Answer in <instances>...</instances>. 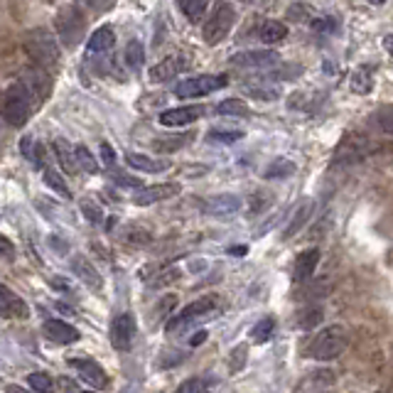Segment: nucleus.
<instances>
[{"label":"nucleus","mask_w":393,"mask_h":393,"mask_svg":"<svg viewBox=\"0 0 393 393\" xmlns=\"http://www.w3.org/2000/svg\"><path fill=\"white\" fill-rule=\"evenodd\" d=\"M25 52L27 57L35 62L40 69L45 71H54L59 67V57H62V49H59V42L52 32L47 29H29L27 35H25Z\"/></svg>","instance_id":"obj_1"},{"label":"nucleus","mask_w":393,"mask_h":393,"mask_svg":"<svg viewBox=\"0 0 393 393\" xmlns=\"http://www.w3.org/2000/svg\"><path fill=\"white\" fill-rule=\"evenodd\" d=\"M349 344V337H346L344 327L340 324H332V327L320 329L315 337L307 344V357L317 359V361H332L337 359Z\"/></svg>","instance_id":"obj_2"},{"label":"nucleus","mask_w":393,"mask_h":393,"mask_svg":"<svg viewBox=\"0 0 393 393\" xmlns=\"http://www.w3.org/2000/svg\"><path fill=\"white\" fill-rule=\"evenodd\" d=\"M32 106H35V101H32V96H29L23 82H15L5 88V94H3V116H5V121L12 128H23L27 123Z\"/></svg>","instance_id":"obj_3"},{"label":"nucleus","mask_w":393,"mask_h":393,"mask_svg":"<svg viewBox=\"0 0 393 393\" xmlns=\"http://www.w3.org/2000/svg\"><path fill=\"white\" fill-rule=\"evenodd\" d=\"M84 25H86V18H84L82 10H79L77 5L59 8V12L54 15V29H57V37L64 42L67 47H74V45L82 42Z\"/></svg>","instance_id":"obj_4"},{"label":"nucleus","mask_w":393,"mask_h":393,"mask_svg":"<svg viewBox=\"0 0 393 393\" xmlns=\"http://www.w3.org/2000/svg\"><path fill=\"white\" fill-rule=\"evenodd\" d=\"M217 307H219V298H217V295H204V298L189 302V305L184 307L182 312L172 315L170 320H167V324H165V329H167L170 335H175V332L184 329L187 324L197 322V320H206V317H211V312L217 310Z\"/></svg>","instance_id":"obj_5"},{"label":"nucleus","mask_w":393,"mask_h":393,"mask_svg":"<svg viewBox=\"0 0 393 393\" xmlns=\"http://www.w3.org/2000/svg\"><path fill=\"white\" fill-rule=\"evenodd\" d=\"M234 23H236L234 5H229V3H222V5H217L214 15H211V18L204 23L202 37H204L206 45H219V42H224L226 37H229Z\"/></svg>","instance_id":"obj_6"},{"label":"nucleus","mask_w":393,"mask_h":393,"mask_svg":"<svg viewBox=\"0 0 393 393\" xmlns=\"http://www.w3.org/2000/svg\"><path fill=\"white\" fill-rule=\"evenodd\" d=\"M226 84H229V79L224 77V74H202V77L180 82L175 86V94L180 99H194V96H204L217 91V88H224Z\"/></svg>","instance_id":"obj_7"},{"label":"nucleus","mask_w":393,"mask_h":393,"mask_svg":"<svg viewBox=\"0 0 393 393\" xmlns=\"http://www.w3.org/2000/svg\"><path fill=\"white\" fill-rule=\"evenodd\" d=\"M20 82H23L25 88L29 91L35 106H42L47 101V96L52 94V77H49V71L40 69V67H29V69H25Z\"/></svg>","instance_id":"obj_8"},{"label":"nucleus","mask_w":393,"mask_h":393,"mask_svg":"<svg viewBox=\"0 0 393 393\" xmlns=\"http://www.w3.org/2000/svg\"><path fill=\"white\" fill-rule=\"evenodd\" d=\"M281 62V54L270 52V49H253V52H239L231 57V67L239 69H270Z\"/></svg>","instance_id":"obj_9"},{"label":"nucleus","mask_w":393,"mask_h":393,"mask_svg":"<svg viewBox=\"0 0 393 393\" xmlns=\"http://www.w3.org/2000/svg\"><path fill=\"white\" fill-rule=\"evenodd\" d=\"M135 337V320L130 312H121L111 322V344L118 352H130Z\"/></svg>","instance_id":"obj_10"},{"label":"nucleus","mask_w":393,"mask_h":393,"mask_svg":"<svg viewBox=\"0 0 393 393\" xmlns=\"http://www.w3.org/2000/svg\"><path fill=\"white\" fill-rule=\"evenodd\" d=\"M204 116V106H180V108H170V111H163L158 116V121L167 128H177V126H189L194 123L197 118Z\"/></svg>","instance_id":"obj_11"},{"label":"nucleus","mask_w":393,"mask_h":393,"mask_svg":"<svg viewBox=\"0 0 393 393\" xmlns=\"http://www.w3.org/2000/svg\"><path fill=\"white\" fill-rule=\"evenodd\" d=\"M187 67H189V59L184 57V54H170V57H165L160 64H155L153 69H150V79L158 84L170 82L172 77L182 74Z\"/></svg>","instance_id":"obj_12"},{"label":"nucleus","mask_w":393,"mask_h":393,"mask_svg":"<svg viewBox=\"0 0 393 393\" xmlns=\"http://www.w3.org/2000/svg\"><path fill=\"white\" fill-rule=\"evenodd\" d=\"M69 366H74L84 381H86L88 386H94L96 391L108 386V376H106V371L101 369L96 361H88V359H69Z\"/></svg>","instance_id":"obj_13"},{"label":"nucleus","mask_w":393,"mask_h":393,"mask_svg":"<svg viewBox=\"0 0 393 393\" xmlns=\"http://www.w3.org/2000/svg\"><path fill=\"white\" fill-rule=\"evenodd\" d=\"M180 194V184L177 182H165V184H153V187H143L141 192L133 197V204L138 206H147V204H155V202H163V200H170Z\"/></svg>","instance_id":"obj_14"},{"label":"nucleus","mask_w":393,"mask_h":393,"mask_svg":"<svg viewBox=\"0 0 393 393\" xmlns=\"http://www.w3.org/2000/svg\"><path fill=\"white\" fill-rule=\"evenodd\" d=\"M239 209L241 197H236V194H217V197L204 202V211L211 214V217H229V214H236Z\"/></svg>","instance_id":"obj_15"},{"label":"nucleus","mask_w":393,"mask_h":393,"mask_svg":"<svg viewBox=\"0 0 393 393\" xmlns=\"http://www.w3.org/2000/svg\"><path fill=\"white\" fill-rule=\"evenodd\" d=\"M71 270L77 273V278L86 285V288H91V290L104 288V278L99 276V270L88 263L84 256H74V259H71Z\"/></svg>","instance_id":"obj_16"},{"label":"nucleus","mask_w":393,"mask_h":393,"mask_svg":"<svg viewBox=\"0 0 393 393\" xmlns=\"http://www.w3.org/2000/svg\"><path fill=\"white\" fill-rule=\"evenodd\" d=\"M42 332H45L47 340L57 342V344H71V342L79 340V332L71 324H67L64 320H47Z\"/></svg>","instance_id":"obj_17"},{"label":"nucleus","mask_w":393,"mask_h":393,"mask_svg":"<svg viewBox=\"0 0 393 393\" xmlns=\"http://www.w3.org/2000/svg\"><path fill=\"white\" fill-rule=\"evenodd\" d=\"M317 263H320V251H317V248H305V251H300L298 259H295L293 278L298 283L307 281V278L315 273Z\"/></svg>","instance_id":"obj_18"},{"label":"nucleus","mask_w":393,"mask_h":393,"mask_svg":"<svg viewBox=\"0 0 393 393\" xmlns=\"http://www.w3.org/2000/svg\"><path fill=\"white\" fill-rule=\"evenodd\" d=\"M0 312H3V317H20V320L29 315L25 300L18 298V295L12 293L8 285L0 288Z\"/></svg>","instance_id":"obj_19"},{"label":"nucleus","mask_w":393,"mask_h":393,"mask_svg":"<svg viewBox=\"0 0 393 393\" xmlns=\"http://www.w3.org/2000/svg\"><path fill=\"white\" fill-rule=\"evenodd\" d=\"M113 45H116V32H113L111 25H104V27H99L94 35L88 37L86 49L88 54H101V52H108Z\"/></svg>","instance_id":"obj_20"},{"label":"nucleus","mask_w":393,"mask_h":393,"mask_svg":"<svg viewBox=\"0 0 393 393\" xmlns=\"http://www.w3.org/2000/svg\"><path fill=\"white\" fill-rule=\"evenodd\" d=\"M192 141V133H175V135H160L153 141V150L155 153H175L180 147H184L187 143Z\"/></svg>","instance_id":"obj_21"},{"label":"nucleus","mask_w":393,"mask_h":393,"mask_svg":"<svg viewBox=\"0 0 393 393\" xmlns=\"http://www.w3.org/2000/svg\"><path fill=\"white\" fill-rule=\"evenodd\" d=\"M126 163H128L130 167H135V170H141V172H163V170L170 167L167 160H155V158H150V155H141V153L126 155Z\"/></svg>","instance_id":"obj_22"},{"label":"nucleus","mask_w":393,"mask_h":393,"mask_svg":"<svg viewBox=\"0 0 393 393\" xmlns=\"http://www.w3.org/2000/svg\"><path fill=\"white\" fill-rule=\"evenodd\" d=\"M52 147H54V153H57V160H59V165H62V170L74 175V172H77V153L69 147V143H67L64 138H57V141L52 143Z\"/></svg>","instance_id":"obj_23"},{"label":"nucleus","mask_w":393,"mask_h":393,"mask_svg":"<svg viewBox=\"0 0 393 393\" xmlns=\"http://www.w3.org/2000/svg\"><path fill=\"white\" fill-rule=\"evenodd\" d=\"M259 37L265 42V45H273V42H281L288 37V27H285L281 20H265L259 29Z\"/></svg>","instance_id":"obj_24"},{"label":"nucleus","mask_w":393,"mask_h":393,"mask_svg":"<svg viewBox=\"0 0 393 393\" xmlns=\"http://www.w3.org/2000/svg\"><path fill=\"white\" fill-rule=\"evenodd\" d=\"M312 211H315V202H305V204L300 206L298 211H295V217H293V222L285 226V239H293L295 234H298L302 226H305L307 222H310V217H312Z\"/></svg>","instance_id":"obj_25"},{"label":"nucleus","mask_w":393,"mask_h":393,"mask_svg":"<svg viewBox=\"0 0 393 393\" xmlns=\"http://www.w3.org/2000/svg\"><path fill=\"white\" fill-rule=\"evenodd\" d=\"M217 113L219 116H226V118H246L248 106H246V101H241V99H226L217 106Z\"/></svg>","instance_id":"obj_26"},{"label":"nucleus","mask_w":393,"mask_h":393,"mask_svg":"<svg viewBox=\"0 0 393 393\" xmlns=\"http://www.w3.org/2000/svg\"><path fill=\"white\" fill-rule=\"evenodd\" d=\"M290 175H295V165L285 158L273 160L263 172V177H268V180H285V177H290Z\"/></svg>","instance_id":"obj_27"},{"label":"nucleus","mask_w":393,"mask_h":393,"mask_svg":"<svg viewBox=\"0 0 393 393\" xmlns=\"http://www.w3.org/2000/svg\"><path fill=\"white\" fill-rule=\"evenodd\" d=\"M349 86H352V91H357V94H369L371 88H374V77H371V71L366 69V67L357 69L352 74V79H349Z\"/></svg>","instance_id":"obj_28"},{"label":"nucleus","mask_w":393,"mask_h":393,"mask_svg":"<svg viewBox=\"0 0 393 393\" xmlns=\"http://www.w3.org/2000/svg\"><path fill=\"white\" fill-rule=\"evenodd\" d=\"M143 62H145V49H143V42L141 40H130L128 45H126V64L130 67V69H141Z\"/></svg>","instance_id":"obj_29"},{"label":"nucleus","mask_w":393,"mask_h":393,"mask_svg":"<svg viewBox=\"0 0 393 393\" xmlns=\"http://www.w3.org/2000/svg\"><path fill=\"white\" fill-rule=\"evenodd\" d=\"M273 332H276V320H273V317H263L261 322L253 324L251 340L256 342V344H263V342H268L270 337H273Z\"/></svg>","instance_id":"obj_30"},{"label":"nucleus","mask_w":393,"mask_h":393,"mask_svg":"<svg viewBox=\"0 0 393 393\" xmlns=\"http://www.w3.org/2000/svg\"><path fill=\"white\" fill-rule=\"evenodd\" d=\"M206 3L204 0H182L180 3V10L187 15V20H192V23H197V20L204 18V12H206Z\"/></svg>","instance_id":"obj_31"},{"label":"nucleus","mask_w":393,"mask_h":393,"mask_svg":"<svg viewBox=\"0 0 393 393\" xmlns=\"http://www.w3.org/2000/svg\"><path fill=\"white\" fill-rule=\"evenodd\" d=\"M74 153H77V165L82 167L84 172H88V175H94L99 167H96V158L91 153H88L86 145H77L74 147Z\"/></svg>","instance_id":"obj_32"},{"label":"nucleus","mask_w":393,"mask_h":393,"mask_svg":"<svg viewBox=\"0 0 393 393\" xmlns=\"http://www.w3.org/2000/svg\"><path fill=\"white\" fill-rule=\"evenodd\" d=\"M27 383H29V388L37 393H52V388H54L52 379H49L47 374H40V371H37V374H29Z\"/></svg>","instance_id":"obj_33"},{"label":"nucleus","mask_w":393,"mask_h":393,"mask_svg":"<svg viewBox=\"0 0 393 393\" xmlns=\"http://www.w3.org/2000/svg\"><path fill=\"white\" fill-rule=\"evenodd\" d=\"M241 138H243V133L241 130H222V128H211L209 130V141L211 143H239Z\"/></svg>","instance_id":"obj_34"},{"label":"nucleus","mask_w":393,"mask_h":393,"mask_svg":"<svg viewBox=\"0 0 393 393\" xmlns=\"http://www.w3.org/2000/svg\"><path fill=\"white\" fill-rule=\"evenodd\" d=\"M175 305H177V298H175V295H165V298L158 302V307H155L153 322H160L163 317H167L170 312H175Z\"/></svg>","instance_id":"obj_35"},{"label":"nucleus","mask_w":393,"mask_h":393,"mask_svg":"<svg viewBox=\"0 0 393 393\" xmlns=\"http://www.w3.org/2000/svg\"><path fill=\"white\" fill-rule=\"evenodd\" d=\"M45 182H47L49 187L54 189V192H59V194H62V197H67V200H69V197H71V194H69V187H67V182H64V180H62V177H59L54 170H45Z\"/></svg>","instance_id":"obj_36"},{"label":"nucleus","mask_w":393,"mask_h":393,"mask_svg":"<svg viewBox=\"0 0 393 393\" xmlns=\"http://www.w3.org/2000/svg\"><path fill=\"white\" fill-rule=\"evenodd\" d=\"M82 211H84V217H86L91 224L104 222V211H101V206L96 204L94 200H82Z\"/></svg>","instance_id":"obj_37"},{"label":"nucleus","mask_w":393,"mask_h":393,"mask_svg":"<svg viewBox=\"0 0 393 393\" xmlns=\"http://www.w3.org/2000/svg\"><path fill=\"white\" fill-rule=\"evenodd\" d=\"M182 276V273H180V270L177 268H170V270H165V273H160L158 278H153V281L147 283V288H165V285H170V283H175L177 278Z\"/></svg>","instance_id":"obj_38"},{"label":"nucleus","mask_w":393,"mask_h":393,"mask_svg":"<svg viewBox=\"0 0 393 393\" xmlns=\"http://www.w3.org/2000/svg\"><path fill=\"white\" fill-rule=\"evenodd\" d=\"M206 386H209V381H206V379H202V376H194V379L184 381L175 393H206Z\"/></svg>","instance_id":"obj_39"},{"label":"nucleus","mask_w":393,"mask_h":393,"mask_svg":"<svg viewBox=\"0 0 393 393\" xmlns=\"http://www.w3.org/2000/svg\"><path fill=\"white\" fill-rule=\"evenodd\" d=\"M320 320H322V310H320V307L300 312V327L302 329H312L315 324H320Z\"/></svg>","instance_id":"obj_40"},{"label":"nucleus","mask_w":393,"mask_h":393,"mask_svg":"<svg viewBox=\"0 0 393 393\" xmlns=\"http://www.w3.org/2000/svg\"><path fill=\"white\" fill-rule=\"evenodd\" d=\"M113 182L121 184V187H130V189H141L143 187V180L135 175H126V172H116L113 175Z\"/></svg>","instance_id":"obj_41"},{"label":"nucleus","mask_w":393,"mask_h":393,"mask_svg":"<svg viewBox=\"0 0 393 393\" xmlns=\"http://www.w3.org/2000/svg\"><path fill=\"white\" fill-rule=\"evenodd\" d=\"M312 29H315V32H335V29H337V20L332 18V15L317 18V20H312Z\"/></svg>","instance_id":"obj_42"},{"label":"nucleus","mask_w":393,"mask_h":393,"mask_svg":"<svg viewBox=\"0 0 393 393\" xmlns=\"http://www.w3.org/2000/svg\"><path fill=\"white\" fill-rule=\"evenodd\" d=\"M243 364H246V344H239L231 354V371L236 374V371L243 369Z\"/></svg>","instance_id":"obj_43"},{"label":"nucleus","mask_w":393,"mask_h":393,"mask_svg":"<svg viewBox=\"0 0 393 393\" xmlns=\"http://www.w3.org/2000/svg\"><path fill=\"white\" fill-rule=\"evenodd\" d=\"M379 126H381L386 133L393 135V106H383L379 111Z\"/></svg>","instance_id":"obj_44"},{"label":"nucleus","mask_w":393,"mask_h":393,"mask_svg":"<svg viewBox=\"0 0 393 393\" xmlns=\"http://www.w3.org/2000/svg\"><path fill=\"white\" fill-rule=\"evenodd\" d=\"M101 158H104V163L108 165V167L116 163V153H113V147L108 145V143H101Z\"/></svg>","instance_id":"obj_45"},{"label":"nucleus","mask_w":393,"mask_h":393,"mask_svg":"<svg viewBox=\"0 0 393 393\" xmlns=\"http://www.w3.org/2000/svg\"><path fill=\"white\" fill-rule=\"evenodd\" d=\"M0 246H3V259H10V256H12V243L8 241V236H0Z\"/></svg>","instance_id":"obj_46"},{"label":"nucleus","mask_w":393,"mask_h":393,"mask_svg":"<svg viewBox=\"0 0 393 393\" xmlns=\"http://www.w3.org/2000/svg\"><path fill=\"white\" fill-rule=\"evenodd\" d=\"M5 393H37V391H32V388H23V386H18V383H8Z\"/></svg>","instance_id":"obj_47"},{"label":"nucleus","mask_w":393,"mask_h":393,"mask_svg":"<svg viewBox=\"0 0 393 393\" xmlns=\"http://www.w3.org/2000/svg\"><path fill=\"white\" fill-rule=\"evenodd\" d=\"M204 340H206V332H200V335H194L192 340H189V344H192V346H200Z\"/></svg>","instance_id":"obj_48"},{"label":"nucleus","mask_w":393,"mask_h":393,"mask_svg":"<svg viewBox=\"0 0 393 393\" xmlns=\"http://www.w3.org/2000/svg\"><path fill=\"white\" fill-rule=\"evenodd\" d=\"M383 47H386L388 52H391V57H393V35H386V37H383Z\"/></svg>","instance_id":"obj_49"},{"label":"nucleus","mask_w":393,"mask_h":393,"mask_svg":"<svg viewBox=\"0 0 393 393\" xmlns=\"http://www.w3.org/2000/svg\"><path fill=\"white\" fill-rule=\"evenodd\" d=\"M231 256H243L246 253V246H236V248H229Z\"/></svg>","instance_id":"obj_50"},{"label":"nucleus","mask_w":393,"mask_h":393,"mask_svg":"<svg viewBox=\"0 0 393 393\" xmlns=\"http://www.w3.org/2000/svg\"><path fill=\"white\" fill-rule=\"evenodd\" d=\"M82 393H96V391H82Z\"/></svg>","instance_id":"obj_51"}]
</instances>
